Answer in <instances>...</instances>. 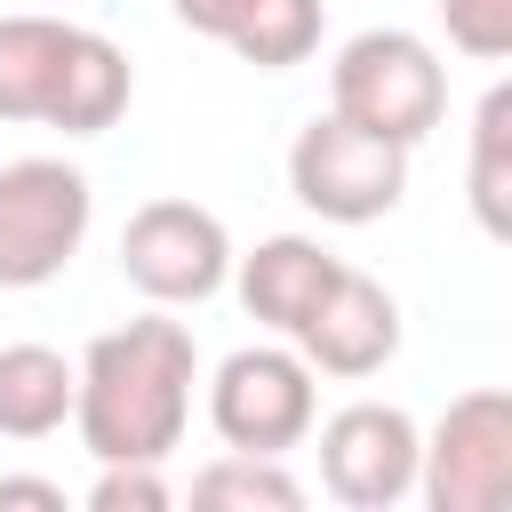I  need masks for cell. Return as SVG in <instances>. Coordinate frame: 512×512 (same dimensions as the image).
I'll use <instances>...</instances> for the list:
<instances>
[{
	"instance_id": "6da1fadb",
	"label": "cell",
	"mask_w": 512,
	"mask_h": 512,
	"mask_svg": "<svg viewBox=\"0 0 512 512\" xmlns=\"http://www.w3.org/2000/svg\"><path fill=\"white\" fill-rule=\"evenodd\" d=\"M72 384V432L96 464H168L184 424H192V384H200V352L192 328L160 312L104 328L80 360Z\"/></svg>"
},
{
	"instance_id": "7a4b0ae2",
	"label": "cell",
	"mask_w": 512,
	"mask_h": 512,
	"mask_svg": "<svg viewBox=\"0 0 512 512\" xmlns=\"http://www.w3.org/2000/svg\"><path fill=\"white\" fill-rule=\"evenodd\" d=\"M136 96L128 48L48 16V8H16L0 16V120H32V128H64V136H104Z\"/></svg>"
},
{
	"instance_id": "3957f363",
	"label": "cell",
	"mask_w": 512,
	"mask_h": 512,
	"mask_svg": "<svg viewBox=\"0 0 512 512\" xmlns=\"http://www.w3.org/2000/svg\"><path fill=\"white\" fill-rule=\"evenodd\" d=\"M328 112L352 120V128H368V136H384V144L416 152L440 128V112H448V72H440V56L416 32L376 24V32H352L336 48V64H328Z\"/></svg>"
},
{
	"instance_id": "277c9868",
	"label": "cell",
	"mask_w": 512,
	"mask_h": 512,
	"mask_svg": "<svg viewBox=\"0 0 512 512\" xmlns=\"http://www.w3.org/2000/svg\"><path fill=\"white\" fill-rule=\"evenodd\" d=\"M96 192L72 160L24 152L0 168V288H48L88 240Z\"/></svg>"
},
{
	"instance_id": "5b68a950",
	"label": "cell",
	"mask_w": 512,
	"mask_h": 512,
	"mask_svg": "<svg viewBox=\"0 0 512 512\" xmlns=\"http://www.w3.org/2000/svg\"><path fill=\"white\" fill-rule=\"evenodd\" d=\"M208 424L240 456H288L320 424V392L296 344H240L208 376Z\"/></svg>"
},
{
	"instance_id": "8992f818",
	"label": "cell",
	"mask_w": 512,
	"mask_h": 512,
	"mask_svg": "<svg viewBox=\"0 0 512 512\" xmlns=\"http://www.w3.org/2000/svg\"><path fill=\"white\" fill-rule=\"evenodd\" d=\"M288 192L320 216V224H376L400 208L408 192V144H384L336 112L304 120L288 144Z\"/></svg>"
},
{
	"instance_id": "52a82bcc",
	"label": "cell",
	"mask_w": 512,
	"mask_h": 512,
	"mask_svg": "<svg viewBox=\"0 0 512 512\" xmlns=\"http://www.w3.org/2000/svg\"><path fill=\"white\" fill-rule=\"evenodd\" d=\"M416 496L432 512H496L512 496V392L480 384L440 408L416 448Z\"/></svg>"
},
{
	"instance_id": "ba28073f",
	"label": "cell",
	"mask_w": 512,
	"mask_h": 512,
	"mask_svg": "<svg viewBox=\"0 0 512 512\" xmlns=\"http://www.w3.org/2000/svg\"><path fill=\"white\" fill-rule=\"evenodd\" d=\"M120 272L144 304H208L232 280V232L200 200H144L120 224Z\"/></svg>"
},
{
	"instance_id": "9c48e42d",
	"label": "cell",
	"mask_w": 512,
	"mask_h": 512,
	"mask_svg": "<svg viewBox=\"0 0 512 512\" xmlns=\"http://www.w3.org/2000/svg\"><path fill=\"white\" fill-rule=\"evenodd\" d=\"M416 416L392 400H352L320 424V488L352 512H392L416 496Z\"/></svg>"
},
{
	"instance_id": "30bf717a",
	"label": "cell",
	"mask_w": 512,
	"mask_h": 512,
	"mask_svg": "<svg viewBox=\"0 0 512 512\" xmlns=\"http://www.w3.org/2000/svg\"><path fill=\"white\" fill-rule=\"evenodd\" d=\"M288 344L304 352V368H312V376L360 384V376H376V368L400 352V304H392V288H384V280H368V272L336 264V280L320 288V304L296 320V336H288Z\"/></svg>"
},
{
	"instance_id": "8fae6325",
	"label": "cell",
	"mask_w": 512,
	"mask_h": 512,
	"mask_svg": "<svg viewBox=\"0 0 512 512\" xmlns=\"http://www.w3.org/2000/svg\"><path fill=\"white\" fill-rule=\"evenodd\" d=\"M176 8V24H192V32H208V40H224L240 64H256V72H288V64H304L312 48H320V0H168Z\"/></svg>"
},
{
	"instance_id": "7c38bea8",
	"label": "cell",
	"mask_w": 512,
	"mask_h": 512,
	"mask_svg": "<svg viewBox=\"0 0 512 512\" xmlns=\"http://www.w3.org/2000/svg\"><path fill=\"white\" fill-rule=\"evenodd\" d=\"M336 264H344V256H328L320 240L272 232V240H256L248 256H232V280H240L248 320H264L272 336H296V320L320 304V288L336 280Z\"/></svg>"
},
{
	"instance_id": "4fadbf2b",
	"label": "cell",
	"mask_w": 512,
	"mask_h": 512,
	"mask_svg": "<svg viewBox=\"0 0 512 512\" xmlns=\"http://www.w3.org/2000/svg\"><path fill=\"white\" fill-rule=\"evenodd\" d=\"M80 368L56 344H0V440H48L72 424Z\"/></svg>"
},
{
	"instance_id": "5bb4252c",
	"label": "cell",
	"mask_w": 512,
	"mask_h": 512,
	"mask_svg": "<svg viewBox=\"0 0 512 512\" xmlns=\"http://www.w3.org/2000/svg\"><path fill=\"white\" fill-rule=\"evenodd\" d=\"M472 216L488 240H512V80H496L472 112Z\"/></svg>"
},
{
	"instance_id": "9a60e30c",
	"label": "cell",
	"mask_w": 512,
	"mask_h": 512,
	"mask_svg": "<svg viewBox=\"0 0 512 512\" xmlns=\"http://www.w3.org/2000/svg\"><path fill=\"white\" fill-rule=\"evenodd\" d=\"M192 504H240V512H296V504H304V488H296V472H288L280 456H240V448H224L216 464H200V472H192Z\"/></svg>"
},
{
	"instance_id": "2e32d148",
	"label": "cell",
	"mask_w": 512,
	"mask_h": 512,
	"mask_svg": "<svg viewBox=\"0 0 512 512\" xmlns=\"http://www.w3.org/2000/svg\"><path fill=\"white\" fill-rule=\"evenodd\" d=\"M440 24L472 64H504L512 56V0H440Z\"/></svg>"
},
{
	"instance_id": "e0dca14e",
	"label": "cell",
	"mask_w": 512,
	"mask_h": 512,
	"mask_svg": "<svg viewBox=\"0 0 512 512\" xmlns=\"http://www.w3.org/2000/svg\"><path fill=\"white\" fill-rule=\"evenodd\" d=\"M176 488L160 480V464H96L88 480V512H168Z\"/></svg>"
},
{
	"instance_id": "ac0fdd59",
	"label": "cell",
	"mask_w": 512,
	"mask_h": 512,
	"mask_svg": "<svg viewBox=\"0 0 512 512\" xmlns=\"http://www.w3.org/2000/svg\"><path fill=\"white\" fill-rule=\"evenodd\" d=\"M8 504H32V512H64V488H56V480H24V472H8V480H0V512H8Z\"/></svg>"
}]
</instances>
